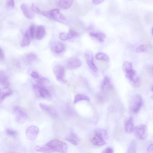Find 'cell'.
Returning a JSON list of instances; mask_svg holds the SVG:
<instances>
[{"label": "cell", "instance_id": "cell-38", "mask_svg": "<svg viewBox=\"0 0 153 153\" xmlns=\"http://www.w3.org/2000/svg\"><path fill=\"white\" fill-rule=\"evenodd\" d=\"M65 140L74 146L77 145L76 140L68 136L65 138Z\"/></svg>", "mask_w": 153, "mask_h": 153}, {"label": "cell", "instance_id": "cell-24", "mask_svg": "<svg viewBox=\"0 0 153 153\" xmlns=\"http://www.w3.org/2000/svg\"><path fill=\"white\" fill-rule=\"evenodd\" d=\"M46 33L45 27L42 25L38 27L36 33V39L38 40H40L45 36Z\"/></svg>", "mask_w": 153, "mask_h": 153}, {"label": "cell", "instance_id": "cell-23", "mask_svg": "<svg viewBox=\"0 0 153 153\" xmlns=\"http://www.w3.org/2000/svg\"><path fill=\"white\" fill-rule=\"evenodd\" d=\"M91 36L93 37L101 42L104 41L106 38V35L104 33L100 32H91L90 33Z\"/></svg>", "mask_w": 153, "mask_h": 153}, {"label": "cell", "instance_id": "cell-33", "mask_svg": "<svg viewBox=\"0 0 153 153\" xmlns=\"http://www.w3.org/2000/svg\"><path fill=\"white\" fill-rule=\"evenodd\" d=\"M135 140H132L128 148L127 153H137L136 144Z\"/></svg>", "mask_w": 153, "mask_h": 153}, {"label": "cell", "instance_id": "cell-16", "mask_svg": "<svg viewBox=\"0 0 153 153\" xmlns=\"http://www.w3.org/2000/svg\"><path fill=\"white\" fill-rule=\"evenodd\" d=\"M134 127L133 118L132 117H128L125 124V132L127 134L131 133L133 131Z\"/></svg>", "mask_w": 153, "mask_h": 153}, {"label": "cell", "instance_id": "cell-45", "mask_svg": "<svg viewBox=\"0 0 153 153\" xmlns=\"http://www.w3.org/2000/svg\"><path fill=\"white\" fill-rule=\"evenodd\" d=\"M152 34L153 36V27L152 28Z\"/></svg>", "mask_w": 153, "mask_h": 153}, {"label": "cell", "instance_id": "cell-28", "mask_svg": "<svg viewBox=\"0 0 153 153\" xmlns=\"http://www.w3.org/2000/svg\"><path fill=\"white\" fill-rule=\"evenodd\" d=\"M95 134H96L103 140H105L108 137V135L107 130L104 129L99 128L97 129L95 131Z\"/></svg>", "mask_w": 153, "mask_h": 153}, {"label": "cell", "instance_id": "cell-2", "mask_svg": "<svg viewBox=\"0 0 153 153\" xmlns=\"http://www.w3.org/2000/svg\"><path fill=\"white\" fill-rule=\"evenodd\" d=\"M143 103L141 97L139 94H135L131 97L130 102V108L134 113H138L142 107Z\"/></svg>", "mask_w": 153, "mask_h": 153}, {"label": "cell", "instance_id": "cell-42", "mask_svg": "<svg viewBox=\"0 0 153 153\" xmlns=\"http://www.w3.org/2000/svg\"><path fill=\"white\" fill-rule=\"evenodd\" d=\"M148 153H153V143L151 144L148 147Z\"/></svg>", "mask_w": 153, "mask_h": 153}, {"label": "cell", "instance_id": "cell-35", "mask_svg": "<svg viewBox=\"0 0 153 153\" xmlns=\"http://www.w3.org/2000/svg\"><path fill=\"white\" fill-rule=\"evenodd\" d=\"M6 135L10 136H18L17 132L11 128H7L5 130Z\"/></svg>", "mask_w": 153, "mask_h": 153}, {"label": "cell", "instance_id": "cell-27", "mask_svg": "<svg viewBox=\"0 0 153 153\" xmlns=\"http://www.w3.org/2000/svg\"><path fill=\"white\" fill-rule=\"evenodd\" d=\"M82 100H85L89 102L90 101L89 98L86 95L82 94H78L75 95L74 100V103H76Z\"/></svg>", "mask_w": 153, "mask_h": 153}, {"label": "cell", "instance_id": "cell-6", "mask_svg": "<svg viewBox=\"0 0 153 153\" xmlns=\"http://www.w3.org/2000/svg\"><path fill=\"white\" fill-rule=\"evenodd\" d=\"M53 71L56 79L62 82H66L67 80L64 78L65 69L64 66L61 65H55L53 68Z\"/></svg>", "mask_w": 153, "mask_h": 153}, {"label": "cell", "instance_id": "cell-46", "mask_svg": "<svg viewBox=\"0 0 153 153\" xmlns=\"http://www.w3.org/2000/svg\"><path fill=\"white\" fill-rule=\"evenodd\" d=\"M152 91L153 92V86L152 87Z\"/></svg>", "mask_w": 153, "mask_h": 153}, {"label": "cell", "instance_id": "cell-40", "mask_svg": "<svg viewBox=\"0 0 153 153\" xmlns=\"http://www.w3.org/2000/svg\"><path fill=\"white\" fill-rule=\"evenodd\" d=\"M31 77L34 79H38L39 77V74L35 71L32 72L30 74Z\"/></svg>", "mask_w": 153, "mask_h": 153}, {"label": "cell", "instance_id": "cell-9", "mask_svg": "<svg viewBox=\"0 0 153 153\" xmlns=\"http://www.w3.org/2000/svg\"><path fill=\"white\" fill-rule=\"evenodd\" d=\"M85 56L88 66L95 72H98V69L93 61V56L92 52L89 50H86L84 53Z\"/></svg>", "mask_w": 153, "mask_h": 153}, {"label": "cell", "instance_id": "cell-17", "mask_svg": "<svg viewBox=\"0 0 153 153\" xmlns=\"http://www.w3.org/2000/svg\"><path fill=\"white\" fill-rule=\"evenodd\" d=\"M39 106L41 109L48 112L53 117H56L57 116V111L55 109L53 108L42 103L39 104Z\"/></svg>", "mask_w": 153, "mask_h": 153}, {"label": "cell", "instance_id": "cell-7", "mask_svg": "<svg viewBox=\"0 0 153 153\" xmlns=\"http://www.w3.org/2000/svg\"><path fill=\"white\" fill-rule=\"evenodd\" d=\"M50 17L61 23L66 24L67 21L64 16L57 9H53L49 12Z\"/></svg>", "mask_w": 153, "mask_h": 153}, {"label": "cell", "instance_id": "cell-5", "mask_svg": "<svg viewBox=\"0 0 153 153\" xmlns=\"http://www.w3.org/2000/svg\"><path fill=\"white\" fill-rule=\"evenodd\" d=\"M13 113L16 115V122L19 124L23 123L27 117L25 112L20 107L17 106L13 107Z\"/></svg>", "mask_w": 153, "mask_h": 153}, {"label": "cell", "instance_id": "cell-41", "mask_svg": "<svg viewBox=\"0 0 153 153\" xmlns=\"http://www.w3.org/2000/svg\"><path fill=\"white\" fill-rule=\"evenodd\" d=\"M4 59V55L3 50L0 48V61H2Z\"/></svg>", "mask_w": 153, "mask_h": 153}, {"label": "cell", "instance_id": "cell-47", "mask_svg": "<svg viewBox=\"0 0 153 153\" xmlns=\"http://www.w3.org/2000/svg\"><path fill=\"white\" fill-rule=\"evenodd\" d=\"M152 71L153 72V66H152Z\"/></svg>", "mask_w": 153, "mask_h": 153}, {"label": "cell", "instance_id": "cell-3", "mask_svg": "<svg viewBox=\"0 0 153 153\" xmlns=\"http://www.w3.org/2000/svg\"><path fill=\"white\" fill-rule=\"evenodd\" d=\"M33 88L38 95L47 100H50L51 99L52 96L51 93L42 85L35 84L33 85Z\"/></svg>", "mask_w": 153, "mask_h": 153}, {"label": "cell", "instance_id": "cell-19", "mask_svg": "<svg viewBox=\"0 0 153 153\" xmlns=\"http://www.w3.org/2000/svg\"><path fill=\"white\" fill-rule=\"evenodd\" d=\"M90 140L91 143L95 146H102L106 143L104 140L96 134L92 136Z\"/></svg>", "mask_w": 153, "mask_h": 153}, {"label": "cell", "instance_id": "cell-13", "mask_svg": "<svg viewBox=\"0 0 153 153\" xmlns=\"http://www.w3.org/2000/svg\"><path fill=\"white\" fill-rule=\"evenodd\" d=\"M82 65L81 61L76 58H72L69 59L67 62V67L70 69H74L80 67Z\"/></svg>", "mask_w": 153, "mask_h": 153}, {"label": "cell", "instance_id": "cell-26", "mask_svg": "<svg viewBox=\"0 0 153 153\" xmlns=\"http://www.w3.org/2000/svg\"><path fill=\"white\" fill-rule=\"evenodd\" d=\"M31 9L33 11L38 14L42 15L45 16L50 17L49 12L41 10L34 3L32 4Z\"/></svg>", "mask_w": 153, "mask_h": 153}, {"label": "cell", "instance_id": "cell-1", "mask_svg": "<svg viewBox=\"0 0 153 153\" xmlns=\"http://www.w3.org/2000/svg\"><path fill=\"white\" fill-rule=\"evenodd\" d=\"M46 144L54 152L56 151L60 153L67 152L68 147L67 145L58 139H53Z\"/></svg>", "mask_w": 153, "mask_h": 153}, {"label": "cell", "instance_id": "cell-8", "mask_svg": "<svg viewBox=\"0 0 153 153\" xmlns=\"http://www.w3.org/2000/svg\"><path fill=\"white\" fill-rule=\"evenodd\" d=\"M39 129L36 126L32 125L28 127L25 131L26 138L29 140H33L37 137Z\"/></svg>", "mask_w": 153, "mask_h": 153}, {"label": "cell", "instance_id": "cell-32", "mask_svg": "<svg viewBox=\"0 0 153 153\" xmlns=\"http://www.w3.org/2000/svg\"><path fill=\"white\" fill-rule=\"evenodd\" d=\"M26 60L29 62H31L36 61L37 58V55L33 53H28L25 55Z\"/></svg>", "mask_w": 153, "mask_h": 153}, {"label": "cell", "instance_id": "cell-34", "mask_svg": "<svg viewBox=\"0 0 153 153\" xmlns=\"http://www.w3.org/2000/svg\"><path fill=\"white\" fill-rule=\"evenodd\" d=\"M15 6V3L14 0H7L6 3L5 7L8 10H12L13 9Z\"/></svg>", "mask_w": 153, "mask_h": 153}, {"label": "cell", "instance_id": "cell-15", "mask_svg": "<svg viewBox=\"0 0 153 153\" xmlns=\"http://www.w3.org/2000/svg\"><path fill=\"white\" fill-rule=\"evenodd\" d=\"M51 50L56 53L62 52L65 49V47L64 44L59 41H55L53 42L51 46Z\"/></svg>", "mask_w": 153, "mask_h": 153}, {"label": "cell", "instance_id": "cell-37", "mask_svg": "<svg viewBox=\"0 0 153 153\" xmlns=\"http://www.w3.org/2000/svg\"><path fill=\"white\" fill-rule=\"evenodd\" d=\"M38 82L39 85H42L46 82H48V80L46 78L43 77H40L38 79Z\"/></svg>", "mask_w": 153, "mask_h": 153}, {"label": "cell", "instance_id": "cell-21", "mask_svg": "<svg viewBox=\"0 0 153 153\" xmlns=\"http://www.w3.org/2000/svg\"><path fill=\"white\" fill-rule=\"evenodd\" d=\"M73 0H60L58 2V6L63 9H67L72 5Z\"/></svg>", "mask_w": 153, "mask_h": 153}, {"label": "cell", "instance_id": "cell-36", "mask_svg": "<svg viewBox=\"0 0 153 153\" xmlns=\"http://www.w3.org/2000/svg\"><path fill=\"white\" fill-rule=\"evenodd\" d=\"M35 27L34 25H31L29 29V34L30 37L33 39L35 36Z\"/></svg>", "mask_w": 153, "mask_h": 153}, {"label": "cell", "instance_id": "cell-14", "mask_svg": "<svg viewBox=\"0 0 153 153\" xmlns=\"http://www.w3.org/2000/svg\"><path fill=\"white\" fill-rule=\"evenodd\" d=\"M20 8L24 14L27 19H32L34 17V15L32 10L29 7L27 4L23 3L20 5Z\"/></svg>", "mask_w": 153, "mask_h": 153}, {"label": "cell", "instance_id": "cell-22", "mask_svg": "<svg viewBox=\"0 0 153 153\" xmlns=\"http://www.w3.org/2000/svg\"><path fill=\"white\" fill-rule=\"evenodd\" d=\"M0 83L1 85L4 87H8L9 84L7 76L4 72L2 71H0Z\"/></svg>", "mask_w": 153, "mask_h": 153}, {"label": "cell", "instance_id": "cell-30", "mask_svg": "<svg viewBox=\"0 0 153 153\" xmlns=\"http://www.w3.org/2000/svg\"><path fill=\"white\" fill-rule=\"evenodd\" d=\"M123 68L125 74L129 72L133 69L132 63L128 61L124 62L123 65Z\"/></svg>", "mask_w": 153, "mask_h": 153}, {"label": "cell", "instance_id": "cell-20", "mask_svg": "<svg viewBox=\"0 0 153 153\" xmlns=\"http://www.w3.org/2000/svg\"><path fill=\"white\" fill-rule=\"evenodd\" d=\"M112 86L108 77L105 76L102 83L101 88L104 91H109L112 89Z\"/></svg>", "mask_w": 153, "mask_h": 153}, {"label": "cell", "instance_id": "cell-4", "mask_svg": "<svg viewBox=\"0 0 153 153\" xmlns=\"http://www.w3.org/2000/svg\"><path fill=\"white\" fill-rule=\"evenodd\" d=\"M133 131L136 137L140 140L145 139L147 136V127L144 124H141L135 126Z\"/></svg>", "mask_w": 153, "mask_h": 153}, {"label": "cell", "instance_id": "cell-43", "mask_svg": "<svg viewBox=\"0 0 153 153\" xmlns=\"http://www.w3.org/2000/svg\"><path fill=\"white\" fill-rule=\"evenodd\" d=\"M104 1V0H95L92 1V2L94 4H98L101 3Z\"/></svg>", "mask_w": 153, "mask_h": 153}, {"label": "cell", "instance_id": "cell-31", "mask_svg": "<svg viewBox=\"0 0 153 153\" xmlns=\"http://www.w3.org/2000/svg\"><path fill=\"white\" fill-rule=\"evenodd\" d=\"M95 58L97 59L103 61H107L109 60L108 56L103 52H99L95 55Z\"/></svg>", "mask_w": 153, "mask_h": 153}, {"label": "cell", "instance_id": "cell-39", "mask_svg": "<svg viewBox=\"0 0 153 153\" xmlns=\"http://www.w3.org/2000/svg\"><path fill=\"white\" fill-rule=\"evenodd\" d=\"M101 153H114V150L111 147H107L105 148Z\"/></svg>", "mask_w": 153, "mask_h": 153}, {"label": "cell", "instance_id": "cell-10", "mask_svg": "<svg viewBox=\"0 0 153 153\" xmlns=\"http://www.w3.org/2000/svg\"><path fill=\"white\" fill-rule=\"evenodd\" d=\"M5 140L7 145L11 147H16L19 145V144L18 136L6 135Z\"/></svg>", "mask_w": 153, "mask_h": 153}, {"label": "cell", "instance_id": "cell-18", "mask_svg": "<svg viewBox=\"0 0 153 153\" xmlns=\"http://www.w3.org/2000/svg\"><path fill=\"white\" fill-rule=\"evenodd\" d=\"M12 90L8 87H4L0 89V102H3L7 97L12 94Z\"/></svg>", "mask_w": 153, "mask_h": 153}, {"label": "cell", "instance_id": "cell-11", "mask_svg": "<svg viewBox=\"0 0 153 153\" xmlns=\"http://www.w3.org/2000/svg\"><path fill=\"white\" fill-rule=\"evenodd\" d=\"M136 51L137 53L144 52L153 54V45L150 43L143 44L137 47Z\"/></svg>", "mask_w": 153, "mask_h": 153}, {"label": "cell", "instance_id": "cell-44", "mask_svg": "<svg viewBox=\"0 0 153 153\" xmlns=\"http://www.w3.org/2000/svg\"><path fill=\"white\" fill-rule=\"evenodd\" d=\"M6 153H20L19 152H16L14 151H10L7 152Z\"/></svg>", "mask_w": 153, "mask_h": 153}, {"label": "cell", "instance_id": "cell-12", "mask_svg": "<svg viewBox=\"0 0 153 153\" xmlns=\"http://www.w3.org/2000/svg\"><path fill=\"white\" fill-rule=\"evenodd\" d=\"M79 34L75 31L70 29L69 32L67 33H61L59 35V37L60 39L63 41H65L73 38L78 36Z\"/></svg>", "mask_w": 153, "mask_h": 153}, {"label": "cell", "instance_id": "cell-29", "mask_svg": "<svg viewBox=\"0 0 153 153\" xmlns=\"http://www.w3.org/2000/svg\"><path fill=\"white\" fill-rule=\"evenodd\" d=\"M36 151L39 152H42L46 153H51L54 152L46 144L43 146H36L35 147Z\"/></svg>", "mask_w": 153, "mask_h": 153}, {"label": "cell", "instance_id": "cell-25", "mask_svg": "<svg viewBox=\"0 0 153 153\" xmlns=\"http://www.w3.org/2000/svg\"><path fill=\"white\" fill-rule=\"evenodd\" d=\"M27 31L25 33L21 42L20 46L23 48H24L29 45L30 43V39Z\"/></svg>", "mask_w": 153, "mask_h": 153}]
</instances>
